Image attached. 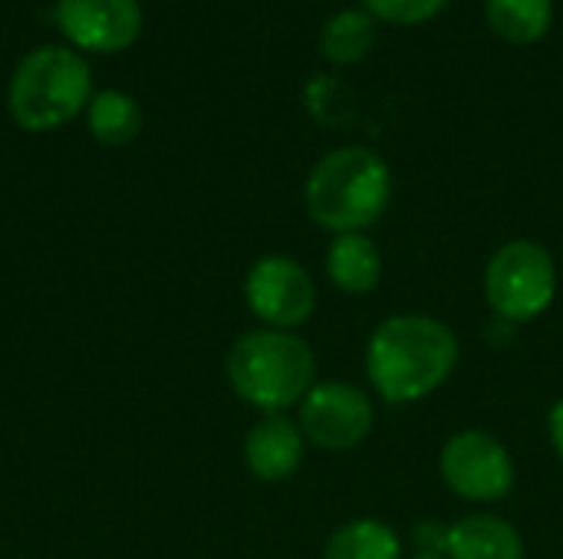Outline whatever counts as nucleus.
I'll list each match as a JSON object with an SVG mask.
<instances>
[{"instance_id": "9", "label": "nucleus", "mask_w": 563, "mask_h": 559, "mask_svg": "<svg viewBox=\"0 0 563 559\" xmlns=\"http://www.w3.org/2000/svg\"><path fill=\"white\" fill-rule=\"evenodd\" d=\"M56 23L63 36L82 49L119 53L135 43L142 10L135 0H59Z\"/></svg>"}, {"instance_id": "15", "label": "nucleus", "mask_w": 563, "mask_h": 559, "mask_svg": "<svg viewBox=\"0 0 563 559\" xmlns=\"http://www.w3.org/2000/svg\"><path fill=\"white\" fill-rule=\"evenodd\" d=\"M142 128V112L132 96L102 89L89 99V132L102 145H129Z\"/></svg>"}, {"instance_id": "19", "label": "nucleus", "mask_w": 563, "mask_h": 559, "mask_svg": "<svg viewBox=\"0 0 563 559\" xmlns=\"http://www.w3.org/2000/svg\"><path fill=\"white\" fill-rule=\"evenodd\" d=\"M548 432H551V445H554L558 458L563 461V399L554 402V409L548 415Z\"/></svg>"}, {"instance_id": "7", "label": "nucleus", "mask_w": 563, "mask_h": 559, "mask_svg": "<svg viewBox=\"0 0 563 559\" xmlns=\"http://www.w3.org/2000/svg\"><path fill=\"white\" fill-rule=\"evenodd\" d=\"M244 300L264 326L294 333L313 316L317 287L300 260L284 254H267L247 270Z\"/></svg>"}, {"instance_id": "6", "label": "nucleus", "mask_w": 563, "mask_h": 559, "mask_svg": "<svg viewBox=\"0 0 563 559\" xmlns=\"http://www.w3.org/2000/svg\"><path fill=\"white\" fill-rule=\"evenodd\" d=\"M439 468H442V481L449 484V491L475 504L501 501L515 488L511 451L495 435L478 432V428L452 435L442 448Z\"/></svg>"}, {"instance_id": "12", "label": "nucleus", "mask_w": 563, "mask_h": 559, "mask_svg": "<svg viewBox=\"0 0 563 559\" xmlns=\"http://www.w3.org/2000/svg\"><path fill=\"white\" fill-rule=\"evenodd\" d=\"M327 277L336 290L363 297L383 280V254L366 234H336L327 250Z\"/></svg>"}, {"instance_id": "16", "label": "nucleus", "mask_w": 563, "mask_h": 559, "mask_svg": "<svg viewBox=\"0 0 563 559\" xmlns=\"http://www.w3.org/2000/svg\"><path fill=\"white\" fill-rule=\"evenodd\" d=\"M376 43V20L366 10H340L320 30V53L333 63H360Z\"/></svg>"}, {"instance_id": "10", "label": "nucleus", "mask_w": 563, "mask_h": 559, "mask_svg": "<svg viewBox=\"0 0 563 559\" xmlns=\"http://www.w3.org/2000/svg\"><path fill=\"white\" fill-rule=\"evenodd\" d=\"M244 461L247 471L264 481L277 484L297 474L303 465V432L287 415H264L244 438Z\"/></svg>"}, {"instance_id": "5", "label": "nucleus", "mask_w": 563, "mask_h": 559, "mask_svg": "<svg viewBox=\"0 0 563 559\" xmlns=\"http://www.w3.org/2000/svg\"><path fill=\"white\" fill-rule=\"evenodd\" d=\"M558 267L538 241H508L485 267V300L498 320L531 323L554 303Z\"/></svg>"}, {"instance_id": "1", "label": "nucleus", "mask_w": 563, "mask_h": 559, "mask_svg": "<svg viewBox=\"0 0 563 559\" xmlns=\"http://www.w3.org/2000/svg\"><path fill=\"white\" fill-rule=\"evenodd\" d=\"M459 366V336L435 316L399 313L379 323L366 346V376L379 399L409 405L432 395Z\"/></svg>"}, {"instance_id": "14", "label": "nucleus", "mask_w": 563, "mask_h": 559, "mask_svg": "<svg viewBox=\"0 0 563 559\" xmlns=\"http://www.w3.org/2000/svg\"><path fill=\"white\" fill-rule=\"evenodd\" d=\"M492 30L508 43H534L554 20V0H485Z\"/></svg>"}, {"instance_id": "2", "label": "nucleus", "mask_w": 563, "mask_h": 559, "mask_svg": "<svg viewBox=\"0 0 563 559\" xmlns=\"http://www.w3.org/2000/svg\"><path fill=\"white\" fill-rule=\"evenodd\" d=\"M303 198L310 217L323 231L363 234L386 214L393 198V175L376 152L346 145L313 165Z\"/></svg>"}, {"instance_id": "20", "label": "nucleus", "mask_w": 563, "mask_h": 559, "mask_svg": "<svg viewBox=\"0 0 563 559\" xmlns=\"http://www.w3.org/2000/svg\"><path fill=\"white\" fill-rule=\"evenodd\" d=\"M409 559H449V557H442V554H416V557H409Z\"/></svg>"}, {"instance_id": "4", "label": "nucleus", "mask_w": 563, "mask_h": 559, "mask_svg": "<svg viewBox=\"0 0 563 559\" xmlns=\"http://www.w3.org/2000/svg\"><path fill=\"white\" fill-rule=\"evenodd\" d=\"M92 99V72L82 56L66 46L33 49L13 72L7 89L10 115L26 132H49L76 119Z\"/></svg>"}, {"instance_id": "17", "label": "nucleus", "mask_w": 563, "mask_h": 559, "mask_svg": "<svg viewBox=\"0 0 563 559\" xmlns=\"http://www.w3.org/2000/svg\"><path fill=\"white\" fill-rule=\"evenodd\" d=\"M363 3L373 20L396 23V26H416V23L439 16L449 0H363Z\"/></svg>"}, {"instance_id": "8", "label": "nucleus", "mask_w": 563, "mask_h": 559, "mask_svg": "<svg viewBox=\"0 0 563 559\" xmlns=\"http://www.w3.org/2000/svg\"><path fill=\"white\" fill-rule=\"evenodd\" d=\"M373 402L350 382H317L300 402V432L323 451H350L373 432Z\"/></svg>"}, {"instance_id": "13", "label": "nucleus", "mask_w": 563, "mask_h": 559, "mask_svg": "<svg viewBox=\"0 0 563 559\" xmlns=\"http://www.w3.org/2000/svg\"><path fill=\"white\" fill-rule=\"evenodd\" d=\"M323 559H402V540L389 524L360 517L333 530Z\"/></svg>"}, {"instance_id": "3", "label": "nucleus", "mask_w": 563, "mask_h": 559, "mask_svg": "<svg viewBox=\"0 0 563 559\" xmlns=\"http://www.w3.org/2000/svg\"><path fill=\"white\" fill-rule=\"evenodd\" d=\"M313 349L287 329H251L228 353V382L251 409L284 415L317 385Z\"/></svg>"}, {"instance_id": "18", "label": "nucleus", "mask_w": 563, "mask_h": 559, "mask_svg": "<svg viewBox=\"0 0 563 559\" xmlns=\"http://www.w3.org/2000/svg\"><path fill=\"white\" fill-rule=\"evenodd\" d=\"M412 540H416V554H449V527L445 524H439V521H422L419 527H416V534H412Z\"/></svg>"}, {"instance_id": "11", "label": "nucleus", "mask_w": 563, "mask_h": 559, "mask_svg": "<svg viewBox=\"0 0 563 559\" xmlns=\"http://www.w3.org/2000/svg\"><path fill=\"white\" fill-rule=\"evenodd\" d=\"M449 559H525V540L498 514H468L449 527Z\"/></svg>"}]
</instances>
